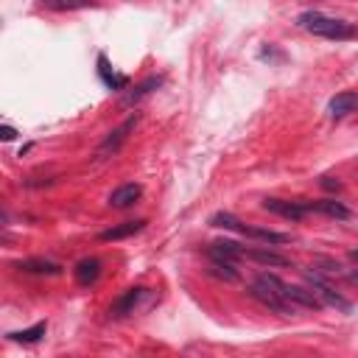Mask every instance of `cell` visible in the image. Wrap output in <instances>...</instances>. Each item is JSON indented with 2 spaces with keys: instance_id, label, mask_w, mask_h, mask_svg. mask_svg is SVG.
Instances as JSON below:
<instances>
[{
  "instance_id": "cell-1",
  "label": "cell",
  "mask_w": 358,
  "mask_h": 358,
  "mask_svg": "<svg viewBox=\"0 0 358 358\" xmlns=\"http://www.w3.org/2000/svg\"><path fill=\"white\" fill-rule=\"evenodd\" d=\"M249 294H252L263 308H268V310H274V313H282V316L296 313V305L285 296V282H282L277 274H268V271L257 274L255 282L249 285Z\"/></svg>"
},
{
  "instance_id": "cell-2",
  "label": "cell",
  "mask_w": 358,
  "mask_h": 358,
  "mask_svg": "<svg viewBox=\"0 0 358 358\" xmlns=\"http://www.w3.org/2000/svg\"><path fill=\"white\" fill-rule=\"evenodd\" d=\"M296 25L305 28L308 34H316V36H324V39H355L358 36V28L352 22L327 17L322 11H302L296 17Z\"/></svg>"
},
{
  "instance_id": "cell-3",
  "label": "cell",
  "mask_w": 358,
  "mask_h": 358,
  "mask_svg": "<svg viewBox=\"0 0 358 358\" xmlns=\"http://www.w3.org/2000/svg\"><path fill=\"white\" fill-rule=\"evenodd\" d=\"M305 280H308V285L319 294V299H322L324 305H333V308H338V310H344V313H350V310H352V302H350V299H344V296H341V294H338V291H336V288L322 277V271H316V268L310 271V268H308V271H305Z\"/></svg>"
},
{
  "instance_id": "cell-4",
  "label": "cell",
  "mask_w": 358,
  "mask_h": 358,
  "mask_svg": "<svg viewBox=\"0 0 358 358\" xmlns=\"http://www.w3.org/2000/svg\"><path fill=\"white\" fill-rule=\"evenodd\" d=\"M137 120H140V117H137V115H131V117H126L117 129H112V131L103 137V143L98 145V157H101V159H103V157H112V154H115V151L129 140V131H134Z\"/></svg>"
},
{
  "instance_id": "cell-5",
  "label": "cell",
  "mask_w": 358,
  "mask_h": 358,
  "mask_svg": "<svg viewBox=\"0 0 358 358\" xmlns=\"http://www.w3.org/2000/svg\"><path fill=\"white\" fill-rule=\"evenodd\" d=\"M263 210H268L274 215H282L288 221H302L310 213L308 201H288V199H263Z\"/></svg>"
},
{
  "instance_id": "cell-6",
  "label": "cell",
  "mask_w": 358,
  "mask_h": 358,
  "mask_svg": "<svg viewBox=\"0 0 358 358\" xmlns=\"http://www.w3.org/2000/svg\"><path fill=\"white\" fill-rule=\"evenodd\" d=\"M207 257L215 260V263H235L243 257V246L235 243V241H213L207 249Z\"/></svg>"
},
{
  "instance_id": "cell-7",
  "label": "cell",
  "mask_w": 358,
  "mask_h": 358,
  "mask_svg": "<svg viewBox=\"0 0 358 358\" xmlns=\"http://www.w3.org/2000/svg\"><path fill=\"white\" fill-rule=\"evenodd\" d=\"M285 296L296 305V308H310V310H322L324 302L319 299V294L310 285H288L285 282Z\"/></svg>"
},
{
  "instance_id": "cell-8",
  "label": "cell",
  "mask_w": 358,
  "mask_h": 358,
  "mask_svg": "<svg viewBox=\"0 0 358 358\" xmlns=\"http://www.w3.org/2000/svg\"><path fill=\"white\" fill-rule=\"evenodd\" d=\"M243 257L246 260H255L260 266H268V268H288L291 260L280 252H271V249H263V246H255V249H243Z\"/></svg>"
},
{
  "instance_id": "cell-9",
  "label": "cell",
  "mask_w": 358,
  "mask_h": 358,
  "mask_svg": "<svg viewBox=\"0 0 358 358\" xmlns=\"http://www.w3.org/2000/svg\"><path fill=\"white\" fill-rule=\"evenodd\" d=\"M17 268L25 271V274H39V277H56V274H62V266L53 263V260H48V257H25V260L17 263Z\"/></svg>"
},
{
  "instance_id": "cell-10",
  "label": "cell",
  "mask_w": 358,
  "mask_h": 358,
  "mask_svg": "<svg viewBox=\"0 0 358 358\" xmlns=\"http://www.w3.org/2000/svg\"><path fill=\"white\" fill-rule=\"evenodd\" d=\"M143 294H145V288H129L123 296H117V299L112 302L109 316H112V319H123V316L134 313V308H137V302L143 299Z\"/></svg>"
},
{
  "instance_id": "cell-11",
  "label": "cell",
  "mask_w": 358,
  "mask_h": 358,
  "mask_svg": "<svg viewBox=\"0 0 358 358\" xmlns=\"http://www.w3.org/2000/svg\"><path fill=\"white\" fill-rule=\"evenodd\" d=\"M327 112H330L333 117H344V115H350V112H358V92H352V90L336 92V95L330 98V103H327Z\"/></svg>"
},
{
  "instance_id": "cell-12",
  "label": "cell",
  "mask_w": 358,
  "mask_h": 358,
  "mask_svg": "<svg viewBox=\"0 0 358 358\" xmlns=\"http://www.w3.org/2000/svg\"><path fill=\"white\" fill-rule=\"evenodd\" d=\"M140 196H143V187H140V185H134V182L120 185L117 190H112V196H109V207H115V210L131 207V204H134Z\"/></svg>"
},
{
  "instance_id": "cell-13",
  "label": "cell",
  "mask_w": 358,
  "mask_h": 358,
  "mask_svg": "<svg viewBox=\"0 0 358 358\" xmlns=\"http://www.w3.org/2000/svg\"><path fill=\"white\" fill-rule=\"evenodd\" d=\"M73 274H76V282L78 285H92L101 277V260L98 257H84V260L76 263Z\"/></svg>"
},
{
  "instance_id": "cell-14",
  "label": "cell",
  "mask_w": 358,
  "mask_h": 358,
  "mask_svg": "<svg viewBox=\"0 0 358 358\" xmlns=\"http://www.w3.org/2000/svg\"><path fill=\"white\" fill-rule=\"evenodd\" d=\"M143 227H145V221H143V218H137V221H123V224H117V227L103 229L98 238H101L103 243H109V241H123V238H129V235H137Z\"/></svg>"
},
{
  "instance_id": "cell-15",
  "label": "cell",
  "mask_w": 358,
  "mask_h": 358,
  "mask_svg": "<svg viewBox=\"0 0 358 358\" xmlns=\"http://www.w3.org/2000/svg\"><path fill=\"white\" fill-rule=\"evenodd\" d=\"M98 76H101V81L109 87V90H123L126 84H129V76H123V73H115L112 67H109V62H106V56L101 53L98 56Z\"/></svg>"
},
{
  "instance_id": "cell-16",
  "label": "cell",
  "mask_w": 358,
  "mask_h": 358,
  "mask_svg": "<svg viewBox=\"0 0 358 358\" xmlns=\"http://www.w3.org/2000/svg\"><path fill=\"white\" fill-rule=\"evenodd\" d=\"M241 235H246V238H255V241H260V243H288V241H291V235H285V232H277V229H266V227H246V224H243Z\"/></svg>"
},
{
  "instance_id": "cell-17",
  "label": "cell",
  "mask_w": 358,
  "mask_h": 358,
  "mask_svg": "<svg viewBox=\"0 0 358 358\" xmlns=\"http://www.w3.org/2000/svg\"><path fill=\"white\" fill-rule=\"evenodd\" d=\"M308 207H310V213H324V215H330V218H338V221H347V218H350V210H347L341 201H336V199L308 201Z\"/></svg>"
},
{
  "instance_id": "cell-18",
  "label": "cell",
  "mask_w": 358,
  "mask_h": 358,
  "mask_svg": "<svg viewBox=\"0 0 358 358\" xmlns=\"http://www.w3.org/2000/svg\"><path fill=\"white\" fill-rule=\"evenodd\" d=\"M45 330H48V322H36V324H31V327H25V330L8 333V338H11V341H20V344H36V341L45 336Z\"/></svg>"
},
{
  "instance_id": "cell-19",
  "label": "cell",
  "mask_w": 358,
  "mask_h": 358,
  "mask_svg": "<svg viewBox=\"0 0 358 358\" xmlns=\"http://www.w3.org/2000/svg\"><path fill=\"white\" fill-rule=\"evenodd\" d=\"M95 0H42V8L50 11H78V8H95Z\"/></svg>"
},
{
  "instance_id": "cell-20",
  "label": "cell",
  "mask_w": 358,
  "mask_h": 358,
  "mask_svg": "<svg viewBox=\"0 0 358 358\" xmlns=\"http://www.w3.org/2000/svg\"><path fill=\"white\" fill-rule=\"evenodd\" d=\"M159 84H162V78H159V76H151V78H145L143 84H137V87H134V90H131V92H129V95L123 98V103H126V106H131V103H137L140 98H145L148 92H154V90H157Z\"/></svg>"
},
{
  "instance_id": "cell-21",
  "label": "cell",
  "mask_w": 358,
  "mask_h": 358,
  "mask_svg": "<svg viewBox=\"0 0 358 358\" xmlns=\"http://www.w3.org/2000/svg\"><path fill=\"white\" fill-rule=\"evenodd\" d=\"M210 227H218V229H229V232H241L243 229V221L238 218V215H232V213H213L210 215Z\"/></svg>"
},
{
  "instance_id": "cell-22",
  "label": "cell",
  "mask_w": 358,
  "mask_h": 358,
  "mask_svg": "<svg viewBox=\"0 0 358 358\" xmlns=\"http://www.w3.org/2000/svg\"><path fill=\"white\" fill-rule=\"evenodd\" d=\"M207 274H210V277H218V280H224V282H238V280H241V274L235 271L232 263H215V260H210Z\"/></svg>"
},
{
  "instance_id": "cell-23",
  "label": "cell",
  "mask_w": 358,
  "mask_h": 358,
  "mask_svg": "<svg viewBox=\"0 0 358 358\" xmlns=\"http://www.w3.org/2000/svg\"><path fill=\"white\" fill-rule=\"evenodd\" d=\"M14 137H17V129H14V126H8V123H3V126H0V140H6V143H8V140H14Z\"/></svg>"
},
{
  "instance_id": "cell-24",
  "label": "cell",
  "mask_w": 358,
  "mask_h": 358,
  "mask_svg": "<svg viewBox=\"0 0 358 358\" xmlns=\"http://www.w3.org/2000/svg\"><path fill=\"white\" fill-rule=\"evenodd\" d=\"M322 187H324V190H338V187H341V182H338V179H333V176H324V179H322Z\"/></svg>"
},
{
  "instance_id": "cell-25",
  "label": "cell",
  "mask_w": 358,
  "mask_h": 358,
  "mask_svg": "<svg viewBox=\"0 0 358 358\" xmlns=\"http://www.w3.org/2000/svg\"><path fill=\"white\" fill-rule=\"evenodd\" d=\"M347 280H350V282H355V285H358V271H350V274H347Z\"/></svg>"
},
{
  "instance_id": "cell-26",
  "label": "cell",
  "mask_w": 358,
  "mask_h": 358,
  "mask_svg": "<svg viewBox=\"0 0 358 358\" xmlns=\"http://www.w3.org/2000/svg\"><path fill=\"white\" fill-rule=\"evenodd\" d=\"M350 257H352V260L358 263V249H352V252H350Z\"/></svg>"
}]
</instances>
